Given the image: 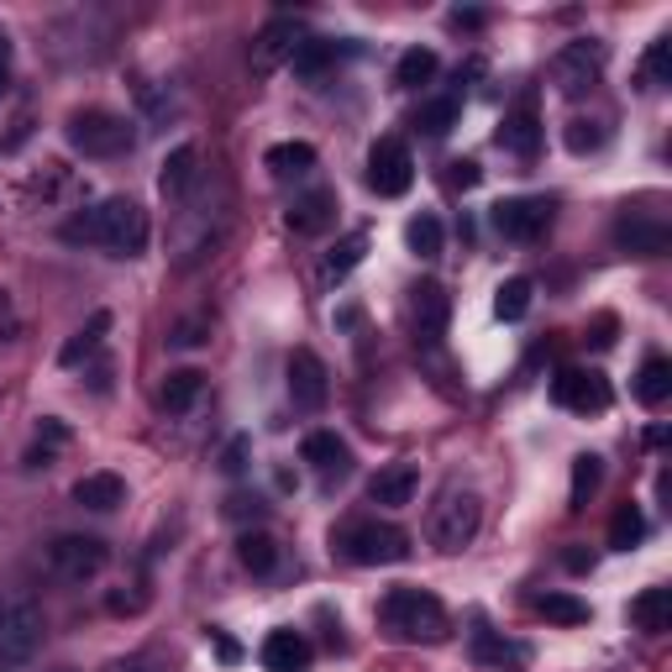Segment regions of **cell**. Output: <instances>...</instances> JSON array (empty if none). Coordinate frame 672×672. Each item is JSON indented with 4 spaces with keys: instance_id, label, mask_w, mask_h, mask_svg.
<instances>
[{
    "instance_id": "f1b7e54d",
    "label": "cell",
    "mask_w": 672,
    "mask_h": 672,
    "mask_svg": "<svg viewBox=\"0 0 672 672\" xmlns=\"http://www.w3.org/2000/svg\"><path fill=\"white\" fill-rule=\"evenodd\" d=\"M106 331H111V316H106V310H95L85 331H74V337L63 342L59 363H63V368H80L85 357H95V347H100V337H106Z\"/></svg>"
},
{
    "instance_id": "d6986e66",
    "label": "cell",
    "mask_w": 672,
    "mask_h": 672,
    "mask_svg": "<svg viewBox=\"0 0 672 672\" xmlns=\"http://www.w3.org/2000/svg\"><path fill=\"white\" fill-rule=\"evenodd\" d=\"M331 210H337V195L331 190H310V195H300V200L290 205V232L294 236H321L326 227H331Z\"/></svg>"
},
{
    "instance_id": "c3c4849f",
    "label": "cell",
    "mask_w": 672,
    "mask_h": 672,
    "mask_svg": "<svg viewBox=\"0 0 672 672\" xmlns=\"http://www.w3.org/2000/svg\"><path fill=\"white\" fill-rule=\"evenodd\" d=\"M117 672H158V668H152V662H147V657H132V662H121Z\"/></svg>"
},
{
    "instance_id": "3957f363",
    "label": "cell",
    "mask_w": 672,
    "mask_h": 672,
    "mask_svg": "<svg viewBox=\"0 0 672 672\" xmlns=\"http://www.w3.org/2000/svg\"><path fill=\"white\" fill-rule=\"evenodd\" d=\"M63 137H69L74 152H85V158H121V152H132V143H137L132 121L117 117V111H100V106L74 111L69 126H63Z\"/></svg>"
},
{
    "instance_id": "cb8c5ba5",
    "label": "cell",
    "mask_w": 672,
    "mask_h": 672,
    "mask_svg": "<svg viewBox=\"0 0 672 672\" xmlns=\"http://www.w3.org/2000/svg\"><path fill=\"white\" fill-rule=\"evenodd\" d=\"M236 562H242L253 578H268V573L279 567V541H273L268 530H242V536H236Z\"/></svg>"
},
{
    "instance_id": "ab89813d",
    "label": "cell",
    "mask_w": 672,
    "mask_h": 672,
    "mask_svg": "<svg viewBox=\"0 0 672 672\" xmlns=\"http://www.w3.org/2000/svg\"><path fill=\"white\" fill-rule=\"evenodd\" d=\"M447 184H452V190H473V184H478V163H473V158L447 163Z\"/></svg>"
},
{
    "instance_id": "44dd1931",
    "label": "cell",
    "mask_w": 672,
    "mask_h": 672,
    "mask_svg": "<svg viewBox=\"0 0 672 672\" xmlns=\"http://www.w3.org/2000/svg\"><path fill=\"white\" fill-rule=\"evenodd\" d=\"M631 625L646 631V636L672 631V588H642V594L631 599Z\"/></svg>"
},
{
    "instance_id": "6da1fadb",
    "label": "cell",
    "mask_w": 672,
    "mask_h": 672,
    "mask_svg": "<svg viewBox=\"0 0 672 672\" xmlns=\"http://www.w3.org/2000/svg\"><path fill=\"white\" fill-rule=\"evenodd\" d=\"M59 236L63 242H85V247H106L117 258H143L152 227H147L143 205L117 195V200H106V205H95V210H85V216H74V221H63Z\"/></svg>"
},
{
    "instance_id": "e575fe53",
    "label": "cell",
    "mask_w": 672,
    "mask_h": 672,
    "mask_svg": "<svg viewBox=\"0 0 672 672\" xmlns=\"http://www.w3.org/2000/svg\"><path fill=\"white\" fill-rule=\"evenodd\" d=\"M530 279H504V284H499L494 290V316L499 321H521V316H526L530 310Z\"/></svg>"
},
{
    "instance_id": "d6a6232c",
    "label": "cell",
    "mask_w": 672,
    "mask_h": 672,
    "mask_svg": "<svg viewBox=\"0 0 672 672\" xmlns=\"http://www.w3.org/2000/svg\"><path fill=\"white\" fill-rule=\"evenodd\" d=\"M452 126H457V100H452V95L426 100V106L415 111V132H420V137H431V143H441Z\"/></svg>"
},
{
    "instance_id": "7bdbcfd3",
    "label": "cell",
    "mask_w": 672,
    "mask_h": 672,
    "mask_svg": "<svg viewBox=\"0 0 672 672\" xmlns=\"http://www.w3.org/2000/svg\"><path fill=\"white\" fill-rule=\"evenodd\" d=\"M174 347H200L205 342V326L200 321H184V326H174V337H169Z\"/></svg>"
},
{
    "instance_id": "9a60e30c",
    "label": "cell",
    "mask_w": 672,
    "mask_h": 672,
    "mask_svg": "<svg viewBox=\"0 0 672 672\" xmlns=\"http://www.w3.org/2000/svg\"><path fill=\"white\" fill-rule=\"evenodd\" d=\"M264 668L268 672H310V662H316V646L305 642L300 631H268L264 642Z\"/></svg>"
},
{
    "instance_id": "4fadbf2b",
    "label": "cell",
    "mask_w": 672,
    "mask_h": 672,
    "mask_svg": "<svg viewBox=\"0 0 672 672\" xmlns=\"http://www.w3.org/2000/svg\"><path fill=\"white\" fill-rule=\"evenodd\" d=\"M300 42H305V27H300L294 16H273V22L253 37V74H273L279 63H290Z\"/></svg>"
},
{
    "instance_id": "e0dca14e",
    "label": "cell",
    "mask_w": 672,
    "mask_h": 672,
    "mask_svg": "<svg viewBox=\"0 0 672 672\" xmlns=\"http://www.w3.org/2000/svg\"><path fill=\"white\" fill-rule=\"evenodd\" d=\"M614 242L625 247V253H636V258H657V253H668V227L662 221H646V216H620V227H614Z\"/></svg>"
},
{
    "instance_id": "2e32d148",
    "label": "cell",
    "mask_w": 672,
    "mask_h": 672,
    "mask_svg": "<svg viewBox=\"0 0 672 672\" xmlns=\"http://www.w3.org/2000/svg\"><path fill=\"white\" fill-rule=\"evenodd\" d=\"M300 452H305V463H310V468L321 473L326 484H331V478H347V468H352V452H347V441L337 437V431H310V437H305V447H300Z\"/></svg>"
},
{
    "instance_id": "7c38bea8",
    "label": "cell",
    "mask_w": 672,
    "mask_h": 672,
    "mask_svg": "<svg viewBox=\"0 0 672 672\" xmlns=\"http://www.w3.org/2000/svg\"><path fill=\"white\" fill-rule=\"evenodd\" d=\"M290 400H294V410H305V415L326 410V400H331V374H326V363L310 347L290 352Z\"/></svg>"
},
{
    "instance_id": "f546056e",
    "label": "cell",
    "mask_w": 672,
    "mask_h": 672,
    "mask_svg": "<svg viewBox=\"0 0 672 672\" xmlns=\"http://www.w3.org/2000/svg\"><path fill=\"white\" fill-rule=\"evenodd\" d=\"M437 69H441V59L431 53V48H410L405 59L394 63V89H420V85H431V80H437Z\"/></svg>"
},
{
    "instance_id": "8d00e7d4",
    "label": "cell",
    "mask_w": 672,
    "mask_h": 672,
    "mask_svg": "<svg viewBox=\"0 0 672 672\" xmlns=\"http://www.w3.org/2000/svg\"><path fill=\"white\" fill-rule=\"evenodd\" d=\"M405 242L415 258H441V221L437 216H415L405 227Z\"/></svg>"
},
{
    "instance_id": "d4e9b609",
    "label": "cell",
    "mask_w": 672,
    "mask_h": 672,
    "mask_svg": "<svg viewBox=\"0 0 672 672\" xmlns=\"http://www.w3.org/2000/svg\"><path fill=\"white\" fill-rule=\"evenodd\" d=\"M121 499H126L121 473H85V478L74 484V504H85V510H117Z\"/></svg>"
},
{
    "instance_id": "f6af8a7d",
    "label": "cell",
    "mask_w": 672,
    "mask_h": 672,
    "mask_svg": "<svg viewBox=\"0 0 672 672\" xmlns=\"http://www.w3.org/2000/svg\"><path fill=\"white\" fill-rule=\"evenodd\" d=\"M588 342H594V347H610V342H614V316H599V321H594V337H588Z\"/></svg>"
},
{
    "instance_id": "7402d4cb",
    "label": "cell",
    "mask_w": 672,
    "mask_h": 672,
    "mask_svg": "<svg viewBox=\"0 0 672 672\" xmlns=\"http://www.w3.org/2000/svg\"><path fill=\"white\" fill-rule=\"evenodd\" d=\"M499 147L515 152V158H536V147H541V121H536L530 106H521V111L504 117V126H499Z\"/></svg>"
},
{
    "instance_id": "9c48e42d",
    "label": "cell",
    "mask_w": 672,
    "mask_h": 672,
    "mask_svg": "<svg viewBox=\"0 0 672 672\" xmlns=\"http://www.w3.org/2000/svg\"><path fill=\"white\" fill-rule=\"evenodd\" d=\"M552 210L557 205L547 195H515V200H499L489 210V221L510 242H536V236H547V227H552Z\"/></svg>"
},
{
    "instance_id": "7dc6e473",
    "label": "cell",
    "mask_w": 672,
    "mask_h": 672,
    "mask_svg": "<svg viewBox=\"0 0 672 672\" xmlns=\"http://www.w3.org/2000/svg\"><path fill=\"white\" fill-rule=\"evenodd\" d=\"M452 27H484V11H452Z\"/></svg>"
},
{
    "instance_id": "8992f818",
    "label": "cell",
    "mask_w": 672,
    "mask_h": 672,
    "mask_svg": "<svg viewBox=\"0 0 672 672\" xmlns=\"http://www.w3.org/2000/svg\"><path fill=\"white\" fill-rule=\"evenodd\" d=\"M342 557L357 562V567H389V562L410 557V536L400 526H389V521H363V526H347Z\"/></svg>"
},
{
    "instance_id": "ffe728a7",
    "label": "cell",
    "mask_w": 672,
    "mask_h": 672,
    "mask_svg": "<svg viewBox=\"0 0 672 672\" xmlns=\"http://www.w3.org/2000/svg\"><path fill=\"white\" fill-rule=\"evenodd\" d=\"M415 468L410 463H394V468H379L374 473V484H368V499L383 504V510H405L410 499H415Z\"/></svg>"
},
{
    "instance_id": "ac0fdd59",
    "label": "cell",
    "mask_w": 672,
    "mask_h": 672,
    "mask_svg": "<svg viewBox=\"0 0 672 672\" xmlns=\"http://www.w3.org/2000/svg\"><path fill=\"white\" fill-rule=\"evenodd\" d=\"M195 179H200V147L179 143L174 152L163 158V174H158V184H163V195H169V200H184V195L195 190Z\"/></svg>"
},
{
    "instance_id": "1f68e13d",
    "label": "cell",
    "mask_w": 672,
    "mask_h": 672,
    "mask_svg": "<svg viewBox=\"0 0 672 672\" xmlns=\"http://www.w3.org/2000/svg\"><path fill=\"white\" fill-rule=\"evenodd\" d=\"M200 389H205V374L200 368H174V374H169V379H163V394H158V400H163V410H190L195 405V400H200Z\"/></svg>"
},
{
    "instance_id": "484cf974",
    "label": "cell",
    "mask_w": 672,
    "mask_h": 672,
    "mask_svg": "<svg viewBox=\"0 0 672 672\" xmlns=\"http://www.w3.org/2000/svg\"><path fill=\"white\" fill-rule=\"evenodd\" d=\"M331 63H337V42H326V37H305L300 48H294V80H305V85H316V80H326L331 74Z\"/></svg>"
},
{
    "instance_id": "277c9868",
    "label": "cell",
    "mask_w": 672,
    "mask_h": 672,
    "mask_svg": "<svg viewBox=\"0 0 672 672\" xmlns=\"http://www.w3.org/2000/svg\"><path fill=\"white\" fill-rule=\"evenodd\" d=\"M484 526V499L473 494V489H447L441 504L431 510V541H437L441 552H463L473 536Z\"/></svg>"
},
{
    "instance_id": "603a6c76",
    "label": "cell",
    "mask_w": 672,
    "mask_h": 672,
    "mask_svg": "<svg viewBox=\"0 0 672 672\" xmlns=\"http://www.w3.org/2000/svg\"><path fill=\"white\" fill-rule=\"evenodd\" d=\"M264 169L273 179H284V184H290V179H305L310 169H316V147H310V143H279V147H268V152H264Z\"/></svg>"
},
{
    "instance_id": "b9f144b4",
    "label": "cell",
    "mask_w": 672,
    "mask_h": 672,
    "mask_svg": "<svg viewBox=\"0 0 672 672\" xmlns=\"http://www.w3.org/2000/svg\"><path fill=\"white\" fill-rule=\"evenodd\" d=\"M247 452H253V441H247V437H232L227 457H221V468H227V473H242V468H247Z\"/></svg>"
},
{
    "instance_id": "f907efd6",
    "label": "cell",
    "mask_w": 672,
    "mask_h": 672,
    "mask_svg": "<svg viewBox=\"0 0 672 672\" xmlns=\"http://www.w3.org/2000/svg\"><path fill=\"white\" fill-rule=\"evenodd\" d=\"M0 42H5V32H0Z\"/></svg>"
},
{
    "instance_id": "74e56055",
    "label": "cell",
    "mask_w": 672,
    "mask_h": 672,
    "mask_svg": "<svg viewBox=\"0 0 672 672\" xmlns=\"http://www.w3.org/2000/svg\"><path fill=\"white\" fill-rule=\"evenodd\" d=\"M536 610L547 614L552 625H584V620H588V604H584V599H573V594H541V599H536Z\"/></svg>"
},
{
    "instance_id": "83f0119b",
    "label": "cell",
    "mask_w": 672,
    "mask_h": 672,
    "mask_svg": "<svg viewBox=\"0 0 672 672\" xmlns=\"http://www.w3.org/2000/svg\"><path fill=\"white\" fill-rule=\"evenodd\" d=\"M668 394H672V363L668 357H646L642 374H636V400L646 410H657V405H668Z\"/></svg>"
},
{
    "instance_id": "d590c367",
    "label": "cell",
    "mask_w": 672,
    "mask_h": 672,
    "mask_svg": "<svg viewBox=\"0 0 672 672\" xmlns=\"http://www.w3.org/2000/svg\"><path fill=\"white\" fill-rule=\"evenodd\" d=\"M599 484H604V463H599V457H594V452H584V457H573V510H584L588 504V494H594V489H599Z\"/></svg>"
},
{
    "instance_id": "60d3db41",
    "label": "cell",
    "mask_w": 672,
    "mask_h": 672,
    "mask_svg": "<svg viewBox=\"0 0 672 672\" xmlns=\"http://www.w3.org/2000/svg\"><path fill=\"white\" fill-rule=\"evenodd\" d=\"M63 441H69V426H63V420H53V415H48V420L37 426V447H48V452H59Z\"/></svg>"
},
{
    "instance_id": "30bf717a",
    "label": "cell",
    "mask_w": 672,
    "mask_h": 672,
    "mask_svg": "<svg viewBox=\"0 0 672 672\" xmlns=\"http://www.w3.org/2000/svg\"><path fill=\"white\" fill-rule=\"evenodd\" d=\"M410 184H415V158H410V147L400 137H379L374 152H368V190L383 195V200H394V195H405Z\"/></svg>"
},
{
    "instance_id": "5b68a950",
    "label": "cell",
    "mask_w": 672,
    "mask_h": 672,
    "mask_svg": "<svg viewBox=\"0 0 672 672\" xmlns=\"http://www.w3.org/2000/svg\"><path fill=\"white\" fill-rule=\"evenodd\" d=\"M42 646V610L32 599H16V604H0V672L27 668Z\"/></svg>"
},
{
    "instance_id": "681fc988",
    "label": "cell",
    "mask_w": 672,
    "mask_h": 672,
    "mask_svg": "<svg viewBox=\"0 0 672 672\" xmlns=\"http://www.w3.org/2000/svg\"><path fill=\"white\" fill-rule=\"evenodd\" d=\"M11 89V69H5V59H0V95Z\"/></svg>"
},
{
    "instance_id": "8fae6325",
    "label": "cell",
    "mask_w": 672,
    "mask_h": 672,
    "mask_svg": "<svg viewBox=\"0 0 672 672\" xmlns=\"http://www.w3.org/2000/svg\"><path fill=\"white\" fill-rule=\"evenodd\" d=\"M552 400L573 415H604L610 410V379L599 368H562L552 379Z\"/></svg>"
},
{
    "instance_id": "4dcf8cb0",
    "label": "cell",
    "mask_w": 672,
    "mask_h": 672,
    "mask_svg": "<svg viewBox=\"0 0 672 672\" xmlns=\"http://www.w3.org/2000/svg\"><path fill=\"white\" fill-rule=\"evenodd\" d=\"M668 69H672V37H651L642 63H636V89L668 85Z\"/></svg>"
},
{
    "instance_id": "bcb514c9",
    "label": "cell",
    "mask_w": 672,
    "mask_h": 672,
    "mask_svg": "<svg viewBox=\"0 0 672 672\" xmlns=\"http://www.w3.org/2000/svg\"><path fill=\"white\" fill-rule=\"evenodd\" d=\"M562 562H567L573 573H588V567H594V557H588V552H578V547H573V552L562 557Z\"/></svg>"
},
{
    "instance_id": "f35d334b",
    "label": "cell",
    "mask_w": 672,
    "mask_h": 672,
    "mask_svg": "<svg viewBox=\"0 0 672 672\" xmlns=\"http://www.w3.org/2000/svg\"><path fill=\"white\" fill-rule=\"evenodd\" d=\"M562 143H567V152H578V158H584V152H599V147H604V126L594 117H573L567 132H562Z\"/></svg>"
},
{
    "instance_id": "4316f807",
    "label": "cell",
    "mask_w": 672,
    "mask_h": 672,
    "mask_svg": "<svg viewBox=\"0 0 672 672\" xmlns=\"http://www.w3.org/2000/svg\"><path fill=\"white\" fill-rule=\"evenodd\" d=\"M363 258H368V232H347L342 242H337V247H331V253H326L321 279H326V284H342V279H347V273L363 264Z\"/></svg>"
},
{
    "instance_id": "836d02e7",
    "label": "cell",
    "mask_w": 672,
    "mask_h": 672,
    "mask_svg": "<svg viewBox=\"0 0 672 672\" xmlns=\"http://www.w3.org/2000/svg\"><path fill=\"white\" fill-rule=\"evenodd\" d=\"M642 536H646V515L636 504H620L610 521V547L614 552H631V547H642Z\"/></svg>"
},
{
    "instance_id": "52a82bcc",
    "label": "cell",
    "mask_w": 672,
    "mask_h": 672,
    "mask_svg": "<svg viewBox=\"0 0 672 672\" xmlns=\"http://www.w3.org/2000/svg\"><path fill=\"white\" fill-rule=\"evenodd\" d=\"M106 562H111V547H106L100 536H53V541H48V567H53L59 578H69V584L100 578Z\"/></svg>"
},
{
    "instance_id": "7a4b0ae2",
    "label": "cell",
    "mask_w": 672,
    "mask_h": 672,
    "mask_svg": "<svg viewBox=\"0 0 672 672\" xmlns=\"http://www.w3.org/2000/svg\"><path fill=\"white\" fill-rule=\"evenodd\" d=\"M379 620L400 636V642H426L437 646L447 642V631H452V620H447V610H441L437 594H426V588H389L379 604Z\"/></svg>"
},
{
    "instance_id": "5bb4252c",
    "label": "cell",
    "mask_w": 672,
    "mask_h": 672,
    "mask_svg": "<svg viewBox=\"0 0 672 672\" xmlns=\"http://www.w3.org/2000/svg\"><path fill=\"white\" fill-rule=\"evenodd\" d=\"M415 300H410V316H415V337L420 342H441V331H447V316H452V300H447V290L441 284H415Z\"/></svg>"
},
{
    "instance_id": "ee69618b",
    "label": "cell",
    "mask_w": 672,
    "mask_h": 672,
    "mask_svg": "<svg viewBox=\"0 0 672 672\" xmlns=\"http://www.w3.org/2000/svg\"><path fill=\"white\" fill-rule=\"evenodd\" d=\"M227 515H232V521H247V515H264V504L247 499V494H236V499H227Z\"/></svg>"
},
{
    "instance_id": "ba28073f",
    "label": "cell",
    "mask_w": 672,
    "mask_h": 672,
    "mask_svg": "<svg viewBox=\"0 0 672 672\" xmlns=\"http://www.w3.org/2000/svg\"><path fill=\"white\" fill-rule=\"evenodd\" d=\"M599 74H604V42H599V37H578V42H567L552 59L557 89L573 95V100H584L588 89L599 85Z\"/></svg>"
}]
</instances>
